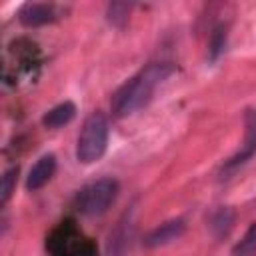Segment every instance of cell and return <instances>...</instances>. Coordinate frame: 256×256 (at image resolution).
<instances>
[{
  "mask_svg": "<svg viewBox=\"0 0 256 256\" xmlns=\"http://www.w3.org/2000/svg\"><path fill=\"white\" fill-rule=\"evenodd\" d=\"M174 72L170 62H150L142 70H138L130 80H126L112 96L110 106L112 114L122 118L128 116L142 106H146L156 92V88Z\"/></svg>",
  "mask_w": 256,
  "mask_h": 256,
  "instance_id": "6da1fadb",
  "label": "cell"
},
{
  "mask_svg": "<svg viewBox=\"0 0 256 256\" xmlns=\"http://www.w3.org/2000/svg\"><path fill=\"white\" fill-rule=\"evenodd\" d=\"M106 144H108V120L102 112H94L84 120L80 128L76 142V158L82 164H92L106 152Z\"/></svg>",
  "mask_w": 256,
  "mask_h": 256,
  "instance_id": "7a4b0ae2",
  "label": "cell"
},
{
  "mask_svg": "<svg viewBox=\"0 0 256 256\" xmlns=\"http://www.w3.org/2000/svg\"><path fill=\"white\" fill-rule=\"evenodd\" d=\"M118 196V182L114 178H100L86 184L74 198V206L84 216L104 214Z\"/></svg>",
  "mask_w": 256,
  "mask_h": 256,
  "instance_id": "3957f363",
  "label": "cell"
},
{
  "mask_svg": "<svg viewBox=\"0 0 256 256\" xmlns=\"http://www.w3.org/2000/svg\"><path fill=\"white\" fill-rule=\"evenodd\" d=\"M58 18V10L54 4L46 2H26L18 10V20L24 26H44Z\"/></svg>",
  "mask_w": 256,
  "mask_h": 256,
  "instance_id": "277c9868",
  "label": "cell"
},
{
  "mask_svg": "<svg viewBox=\"0 0 256 256\" xmlns=\"http://www.w3.org/2000/svg\"><path fill=\"white\" fill-rule=\"evenodd\" d=\"M184 228H186V224H184V220H182V218L168 220V222H164V224L156 226L152 232H148V234H146V238H144V244H146V246H150V248L164 246V244H168V242H172V240L180 238V236L184 234Z\"/></svg>",
  "mask_w": 256,
  "mask_h": 256,
  "instance_id": "5b68a950",
  "label": "cell"
},
{
  "mask_svg": "<svg viewBox=\"0 0 256 256\" xmlns=\"http://www.w3.org/2000/svg\"><path fill=\"white\" fill-rule=\"evenodd\" d=\"M56 172V156L54 154H44L30 170L28 178H26V188L28 190H40L44 184L50 182V178Z\"/></svg>",
  "mask_w": 256,
  "mask_h": 256,
  "instance_id": "8992f818",
  "label": "cell"
},
{
  "mask_svg": "<svg viewBox=\"0 0 256 256\" xmlns=\"http://www.w3.org/2000/svg\"><path fill=\"white\" fill-rule=\"evenodd\" d=\"M254 154H256V122H248V126H246V138H244V146H242V150H240L238 154H234V156L226 162L224 170H226V172L236 170L238 166L246 164Z\"/></svg>",
  "mask_w": 256,
  "mask_h": 256,
  "instance_id": "52a82bcc",
  "label": "cell"
},
{
  "mask_svg": "<svg viewBox=\"0 0 256 256\" xmlns=\"http://www.w3.org/2000/svg\"><path fill=\"white\" fill-rule=\"evenodd\" d=\"M74 114H76L74 102H62V104L50 108V110L44 114L42 124L48 126V128H60V126L68 124V122L74 118Z\"/></svg>",
  "mask_w": 256,
  "mask_h": 256,
  "instance_id": "ba28073f",
  "label": "cell"
},
{
  "mask_svg": "<svg viewBox=\"0 0 256 256\" xmlns=\"http://www.w3.org/2000/svg\"><path fill=\"white\" fill-rule=\"evenodd\" d=\"M234 224V212L230 208H220L218 212L212 214V220H210V228L214 230L216 236H226L230 232Z\"/></svg>",
  "mask_w": 256,
  "mask_h": 256,
  "instance_id": "9c48e42d",
  "label": "cell"
},
{
  "mask_svg": "<svg viewBox=\"0 0 256 256\" xmlns=\"http://www.w3.org/2000/svg\"><path fill=\"white\" fill-rule=\"evenodd\" d=\"M234 256H252L256 254V222L248 228V232L242 236V240L232 250Z\"/></svg>",
  "mask_w": 256,
  "mask_h": 256,
  "instance_id": "30bf717a",
  "label": "cell"
},
{
  "mask_svg": "<svg viewBox=\"0 0 256 256\" xmlns=\"http://www.w3.org/2000/svg\"><path fill=\"white\" fill-rule=\"evenodd\" d=\"M130 8L132 6L126 4V2H112L108 6V12H106L108 22L114 24V26H124L126 20H128V14H130Z\"/></svg>",
  "mask_w": 256,
  "mask_h": 256,
  "instance_id": "8fae6325",
  "label": "cell"
},
{
  "mask_svg": "<svg viewBox=\"0 0 256 256\" xmlns=\"http://www.w3.org/2000/svg\"><path fill=\"white\" fill-rule=\"evenodd\" d=\"M16 174H18L16 166H12V168H8L4 172V176H2V202H6L10 198V194H12L14 186H16Z\"/></svg>",
  "mask_w": 256,
  "mask_h": 256,
  "instance_id": "7c38bea8",
  "label": "cell"
},
{
  "mask_svg": "<svg viewBox=\"0 0 256 256\" xmlns=\"http://www.w3.org/2000/svg\"><path fill=\"white\" fill-rule=\"evenodd\" d=\"M224 40H226V32H222V28H218L212 38V58H216V54L224 48Z\"/></svg>",
  "mask_w": 256,
  "mask_h": 256,
  "instance_id": "4fadbf2b",
  "label": "cell"
}]
</instances>
